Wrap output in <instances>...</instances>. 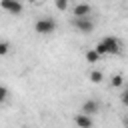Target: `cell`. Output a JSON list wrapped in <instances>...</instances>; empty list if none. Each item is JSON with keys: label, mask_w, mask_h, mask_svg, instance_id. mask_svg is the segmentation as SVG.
Returning a JSON list of instances; mask_svg holds the SVG:
<instances>
[{"label": "cell", "mask_w": 128, "mask_h": 128, "mask_svg": "<svg viewBox=\"0 0 128 128\" xmlns=\"http://www.w3.org/2000/svg\"><path fill=\"white\" fill-rule=\"evenodd\" d=\"M100 56H106V54H118L120 52V40L116 38V36H104L98 44H96V48H94Z\"/></svg>", "instance_id": "obj_1"}, {"label": "cell", "mask_w": 128, "mask_h": 128, "mask_svg": "<svg viewBox=\"0 0 128 128\" xmlns=\"http://www.w3.org/2000/svg\"><path fill=\"white\" fill-rule=\"evenodd\" d=\"M34 30H36L40 36H48V34H52V32L56 30V20H54V18H50V16L40 18V20H36Z\"/></svg>", "instance_id": "obj_2"}, {"label": "cell", "mask_w": 128, "mask_h": 128, "mask_svg": "<svg viewBox=\"0 0 128 128\" xmlns=\"http://www.w3.org/2000/svg\"><path fill=\"white\" fill-rule=\"evenodd\" d=\"M0 8L12 16H20L22 14V2L20 0H0Z\"/></svg>", "instance_id": "obj_3"}, {"label": "cell", "mask_w": 128, "mask_h": 128, "mask_svg": "<svg viewBox=\"0 0 128 128\" xmlns=\"http://www.w3.org/2000/svg\"><path fill=\"white\" fill-rule=\"evenodd\" d=\"M74 28H76L78 32H82V34H90V32L94 30V22H92L88 16H84V18H74Z\"/></svg>", "instance_id": "obj_4"}, {"label": "cell", "mask_w": 128, "mask_h": 128, "mask_svg": "<svg viewBox=\"0 0 128 128\" xmlns=\"http://www.w3.org/2000/svg\"><path fill=\"white\" fill-rule=\"evenodd\" d=\"M80 112H82V114H88V116H94V114L100 112V102H96V100H86V102L82 104Z\"/></svg>", "instance_id": "obj_5"}, {"label": "cell", "mask_w": 128, "mask_h": 128, "mask_svg": "<svg viewBox=\"0 0 128 128\" xmlns=\"http://www.w3.org/2000/svg\"><path fill=\"white\" fill-rule=\"evenodd\" d=\"M74 122H76V126L78 128H92V116H88V114H76L74 116Z\"/></svg>", "instance_id": "obj_6"}, {"label": "cell", "mask_w": 128, "mask_h": 128, "mask_svg": "<svg viewBox=\"0 0 128 128\" xmlns=\"http://www.w3.org/2000/svg\"><path fill=\"white\" fill-rule=\"evenodd\" d=\"M90 10H92V8H90L88 4H76L72 12H74V18H84V16L90 14Z\"/></svg>", "instance_id": "obj_7"}, {"label": "cell", "mask_w": 128, "mask_h": 128, "mask_svg": "<svg viewBox=\"0 0 128 128\" xmlns=\"http://www.w3.org/2000/svg\"><path fill=\"white\" fill-rule=\"evenodd\" d=\"M100 58H102V56H100V54H98V52H96V50H94V48H92V50H88V52H86V60H88V62H90V64H96V62H98V60H100Z\"/></svg>", "instance_id": "obj_8"}, {"label": "cell", "mask_w": 128, "mask_h": 128, "mask_svg": "<svg viewBox=\"0 0 128 128\" xmlns=\"http://www.w3.org/2000/svg\"><path fill=\"white\" fill-rule=\"evenodd\" d=\"M102 78H104V76H102V72H100V70H92V72H90V82L100 84V82H102Z\"/></svg>", "instance_id": "obj_9"}, {"label": "cell", "mask_w": 128, "mask_h": 128, "mask_svg": "<svg viewBox=\"0 0 128 128\" xmlns=\"http://www.w3.org/2000/svg\"><path fill=\"white\" fill-rule=\"evenodd\" d=\"M110 82H112L114 88H120V86H124V76H122V74H114Z\"/></svg>", "instance_id": "obj_10"}, {"label": "cell", "mask_w": 128, "mask_h": 128, "mask_svg": "<svg viewBox=\"0 0 128 128\" xmlns=\"http://www.w3.org/2000/svg\"><path fill=\"white\" fill-rule=\"evenodd\" d=\"M54 4H56V8H58L60 12H64V10L68 8V0H54Z\"/></svg>", "instance_id": "obj_11"}, {"label": "cell", "mask_w": 128, "mask_h": 128, "mask_svg": "<svg viewBox=\"0 0 128 128\" xmlns=\"http://www.w3.org/2000/svg\"><path fill=\"white\" fill-rule=\"evenodd\" d=\"M8 52H10V44L2 40V42H0V56H6Z\"/></svg>", "instance_id": "obj_12"}, {"label": "cell", "mask_w": 128, "mask_h": 128, "mask_svg": "<svg viewBox=\"0 0 128 128\" xmlns=\"http://www.w3.org/2000/svg\"><path fill=\"white\" fill-rule=\"evenodd\" d=\"M6 98H8V88L0 84V104H4V102H6Z\"/></svg>", "instance_id": "obj_13"}, {"label": "cell", "mask_w": 128, "mask_h": 128, "mask_svg": "<svg viewBox=\"0 0 128 128\" xmlns=\"http://www.w3.org/2000/svg\"><path fill=\"white\" fill-rule=\"evenodd\" d=\"M120 98H122V102L126 104V102H128V92H122V96H120Z\"/></svg>", "instance_id": "obj_14"}, {"label": "cell", "mask_w": 128, "mask_h": 128, "mask_svg": "<svg viewBox=\"0 0 128 128\" xmlns=\"http://www.w3.org/2000/svg\"><path fill=\"white\" fill-rule=\"evenodd\" d=\"M28 2H38V0H28Z\"/></svg>", "instance_id": "obj_15"}]
</instances>
